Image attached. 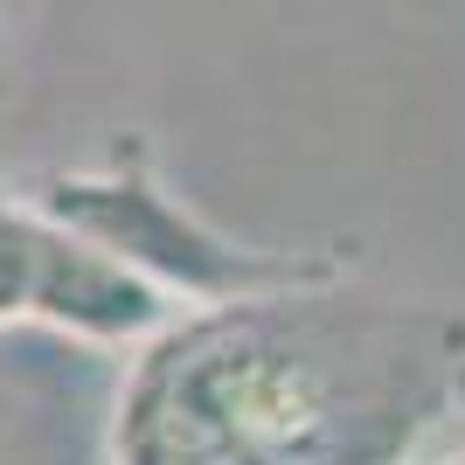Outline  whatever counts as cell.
Returning <instances> with one entry per match:
<instances>
[{
  "label": "cell",
  "instance_id": "cell-3",
  "mask_svg": "<svg viewBox=\"0 0 465 465\" xmlns=\"http://www.w3.org/2000/svg\"><path fill=\"white\" fill-rule=\"evenodd\" d=\"M0 327H42L63 341L125 348L174 327V306L167 292L91 251L84 236L56 230L49 215L0 202Z\"/></svg>",
  "mask_w": 465,
  "mask_h": 465
},
{
  "label": "cell",
  "instance_id": "cell-5",
  "mask_svg": "<svg viewBox=\"0 0 465 465\" xmlns=\"http://www.w3.org/2000/svg\"><path fill=\"white\" fill-rule=\"evenodd\" d=\"M451 465H465V459H451Z\"/></svg>",
  "mask_w": 465,
  "mask_h": 465
},
{
  "label": "cell",
  "instance_id": "cell-2",
  "mask_svg": "<svg viewBox=\"0 0 465 465\" xmlns=\"http://www.w3.org/2000/svg\"><path fill=\"white\" fill-rule=\"evenodd\" d=\"M28 209L49 215L56 230L84 236L112 264L139 272L153 292H181L194 306H236V299H272V292H320L348 278V257L312 251H257L215 236L202 215H188L153 181L146 153L118 139V153L84 174H42Z\"/></svg>",
  "mask_w": 465,
  "mask_h": 465
},
{
  "label": "cell",
  "instance_id": "cell-1",
  "mask_svg": "<svg viewBox=\"0 0 465 465\" xmlns=\"http://www.w3.org/2000/svg\"><path fill=\"white\" fill-rule=\"evenodd\" d=\"M272 292L153 333L112 403V465H403L465 396V320Z\"/></svg>",
  "mask_w": 465,
  "mask_h": 465
},
{
  "label": "cell",
  "instance_id": "cell-4",
  "mask_svg": "<svg viewBox=\"0 0 465 465\" xmlns=\"http://www.w3.org/2000/svg\"><path fill=\"white\" fill-rule=\"evenodd\" d=\"M104 410L91 403V375L49 361L0 369V465H104Z\"/></svg>",
  "mask_w": 465,
  "mask_h": 465
}]
</instances>
